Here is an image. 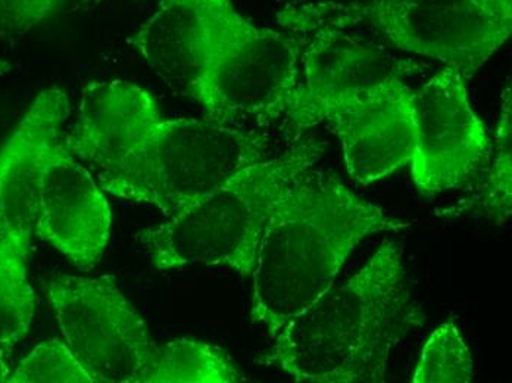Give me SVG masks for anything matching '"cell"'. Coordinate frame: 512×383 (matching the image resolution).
<instances>
[{"instance_id": "cell-19", "label": "cell", "mask_w": 512, "mask_h": 383, "mask_svg": "<svg viewBox=\"0 0 512 383\" xmlns=\"http://www.w3.org/2000/svg\"><path fill=\"white\" fill-rule=\"evenodd\" d=\"M476 2L495 17L512 21V0H476Z\"/></svg>"}, {"instance_id": "cell-13", "label": "cell", "mask_w": 512, "mask_h": 383, "mask_svg": "<svg viewBox=\"0 0 512 383\" xmlns=\"http://www.w3.org/2000/svg\"><path fill=\"white\" fill-rule=\"evenodd\" d=\"M245 376L226 354L204 342L177 339L158 345L145 383H234Z\"/></svg>"}, {"instance_id": "cell-5", "label": "cell", "mask_w": 512, "mask_h": 383, "mask_svg": "<svg viewBox=\"0 0 512 383\" xmlns=\"http://www.w3.org/2000/svg\"><path fill=\"white\" fill-rule=\"evenodd\" d=\"M324 149L323 142L305 140L280 157L243 168L170 220L142 230L140 244L159 270L221 266L251 277L271 214Z\"/></svg>"}, {"instance_id": "cell-2", "label": "cell", "mask_w": 512, "mask_h": 383, "mask_svg": "<svg viewBox=\"0 0 512 383\" xmlns=\"http://www.w3.org/2000/svg\"><path fill=\"white\" fill-rule=\"evenodd\" d=\"M134 45L208 120L240 129L286 117L304 39L256 26L231 0H162Z\"/></svg>"}, {"instance_id": "cell-6", "label": "cell", "mask_w": 512, "mask_h": 383, "mask_svg": "<svg viewBox=\"0 0 512 383\" xmlns=\"http://www.w3.org/2000/svg\"><path fill=\"white\" fill-rule=\"evenodd\" d=\"M295 34L318 28L367 26L401 51L436 59L471 79L511 36L512 21L476 0H361L323 2L280 12Z\"/></svg>"}, {"instance_id": "cell-14", "label": "cell", "mask_w": 512, "mask_h": 383, "mask_svg": "<svg viewBox=\"0 0 512 383\" xmlns=\"http://www.w3.org/2000/svg\"><path fill=\"white\" fill-rule=\"evenodd\" d=\"M27 260L28 255L12 239L0 247V347L5 350L26 338L36 313Z\"/></svg>"}, {"instance_id": "cell-1", "label": "cell", "mask_w": 512, "mask_h": 383, "mask_svg": "<svg viewBox=\"0 0 512 383\" xmlns=\"http://www.w3.org/2000/svg\"><path fill=\"white\" fill-rule=\"evenodd\" d=\"M64 143L102 191L171 217L267 160L262 137L195 118H165L151 92L111 80L87 84Z\"/></svg>"}, {"instance_id": "cell-18", "label": "cell", "mask_w": 512, "mask_h": 383, "mask_svg": "<svg viewBox=\"0 0 512 383\" xmlns=\"http://www.w3.org/2000/svg\"><path fill=\"white\" fill-rule=\"evenodd\" d=\"M61 0H0V34L24 36L55 14Z\"/></svg>"}, {"instance_id": "cell-9", "label": "cell", "mask_w": 512, "mask_h": 383, "mask_svg": "<svg viewBox=\"0 0 512 383\" xmlns=\"http://www.w3.org/2000/svg\"><path fill=\"white\" fill-rule=\"evenodd\" d=\"M299 36L309 37L302 46L298 84L284 117L295 130L323 124L330 112L358 93L395 77L407 79L420 68L349 28H318Z\"/></svg>"}, {"instance_id": "cell-15", "label": "cell", "mask_w": 512, "mask_h": 383, "mask_svg": "<svg viewBox=\"0 0 512 383\" xmlns=\"http://www.w3.org/2000/svg\"><path fill=\"white\" fill-rule=\"evenodd\" d=\"M476 376L470 348L454 320L443 323L430 335L421 351L412 382L462 383Z\"/></svg>"}, {"instance_id": "cell-7", "label": "cell", "mask_w": 512, "mask_h": 383, "mask_svg": "<svg viewBox=\"0 0 512 383\" xmlns=\"http://www.w3.org/2000/svg\"><path fill=\"white\" fill-rule=\"evenodd\" d=\"M46 295L65 344L93 382L145 383L158 344L112 277L58 274Z\"/></svg>"}, {"instance_id": "cell-12", "label": "cell", "mask_w": 512, "mask_h": 383, "mask_svg": "<svg viewBox=\"0 0 512 383\" xmlns=\"http://www.w3.org/2000/svg\"><path fill=\"white\" fill-rule=\"evenodd\" d=\"M111 224V208L102 189L71 155L62 136L40 186L36 235L87 270L102 260Z\"/></svg>"}, {"instance_id": "cell-11", "label": "cell", "mask_w": 512, "mask_h": 383, "mask_svg": "<svg viewBox=\"0 0 512 383\" xmlns=\"http://www.w3.org/2000/svg\"><path fill=\"white\" fill-rule=\"evenodd\" d=\"M70 112L64 89L42 90L0 148V214L12 241L27 255L36 235L43 176Z\"/></svg>"}, {"instance_id": "cell-10", "label": "cell", "mask_w": 512, "mask_h": 383, "mask_svg": "<svg viewBox=\"0 0 512 383\" xmlns=\"http://www.w3.org/2000/svg\"><path fill=\"white\" fill-rule=\"evenodd\" d=\"M324 123L333 127L346 170L361 185L410 164L415 145L414 92L395 77L358 93Z\"/></svg>"}, {"instance_id": "cell-21", "label": "cell", "mask_w": 512, "mask_h": 383, "mask_svg": "<svg viewBox=\"0 0 512 383\" xmlns=\"http://www.w3.org/2000/svg\"><path fill=\"white\" fill-rule=\"evenodd\" d=\"M8 239H11V236H9L8 227H6L5 220H3L2 214H0V247H2Z\"/></svg>"}, {"instance_id": "cell-17", "label": "cell", "mask_w": 512, "mask_h": 383, "mask_svg": "<svg viewBox=\"0 0 512 383\" xmlns=\"http://www.w3.org/2000/svg\"><path fill=\"white\" fill-rule=\"evenodd\" d=\"M511 118V84L508 79L502 95L501 115L496 132L495 161L487 177L483 198V207L487 213L498 220L511 216Z\"/></svg>"}, {"instance_id": "cell-16", "label": "cell", "mask_w": 512, "mask_h": 383, "mask_svg": "<svg viewBox=\"0 0 512 383\" xmlns=\"http://www.w3.org/2000/svg\"><path fill=\"white\" fill-rule=\"evenodd\" d=\"M93 383L65 342L49 339L37 345L12 372L9 383Z\"/></svg>"}, {"instance_id": "cell-3", "label": "cell", "mask_w": 512, "mask_h": 383, "mask_svg": "<svg viewBox=\"0 0 512 383\" xmlns=\"http://www.w3.org/2000/svg\"><path fill=\"white\" fill-rule=\"evenodd\" d=\"M426 322L404 248L386 241L345 285L283 326L265 361L296 382H383L396 345Z\"/></svg>"}, {"instance_id": "cell-4", "label": "cell", "mask_w": 512, "mask_h": 383, "mask_svg": "<svg viewBox=\"0 0 512 383\" xmlns=\"http://www.w3.org/2000/svg\"><path fill=\"white\" fill-rule=\"evenodd\" d=\"M407 227V221L312 168L277 205L259 239L251 274L252 322L273 338L332 289L365 238Z\"/></svg>"}, {"instance_id": "cell-20", "label": "cell", "mask_w": 512, "mask_h": 383, "mask_svg": "<svg viewBox=\"0 0 512 383\" xmlns=\"http://www.w3.org/2000/svg\"><path fill=\"white\" fill-rule=\"evenodd\" d=\"M8 350L0 348V383L9 382L11 379V366H9Z\"/></svg>"}, {"instance_id": "cell-8", "label": "cell", "mask_w": 512, "mask_h": 383, "mask_svg": "<svg viewBox=\"0 0 512 383\" xmlns=\"http://www.w3.org/2000/svg\"><path fill=\"white\" fill-rule=\"evenodd\" d=\"M465 82L445 68L414 93L411 176L426 198L461 188L485 161L486 127L471 108Z\"/></svg>"}, {"instance_id": "cell-22", "label": "cell", "mask_w": 512, "mask_h": 383, "mask_svg": "<svg viewBox=\"0 0 512 383\" xmlns=\"http://www.w3.org/2000/svg\"><path fill=\"white\" fill-rule=\"evenodd\" d=\"M9 68H11V65H9L8 62L3 61V59H0V76L8 73Z\"/></svg>"}]
</instances>
